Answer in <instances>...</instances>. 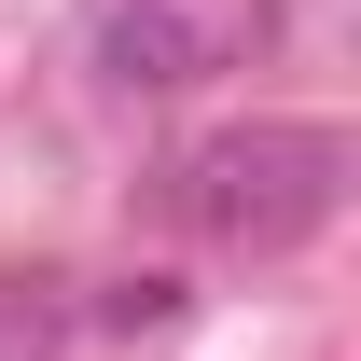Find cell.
<instances>
[{"label":"cell","mask_w":361,"mask_h":361,"mask_svg":"<svg viewBox=\"0 0 361 361\" xmlns=\"http://www.w3.org/2000/svg\"><path fill=\"white\" fill-rule=\"evenodd\" d=\"M264 42H278V0H97L84 70L111 97H195L223 70H250Z\"/></svg>","instance_id":"obj_2"},{"label":"cell","mask_w":361,"mask_h":361,"mask_svg":"<svg viewBox=\"0 0 361 361\" xmlns=\"http://www.w3.org/2000/svg\"><path fill=\"white\" fill-rule=\"evenodd\" d=\"M348 180H361L348 126H319V111H250V126H209L167 167V209H180V236L278 264V250H306V236L348 209Z\"/></svg>","instance_id":"obj_1"},{"label":"cell","mask_w":361,"mask_h":361,"mask_svg":"<svg viewBox=\"0 0 361 361\" xmlns=\"http://www.w3.org/2000/svg\"><path fill=\"white\" fill-rule=\"evenodd\" d=\"M97 319H111V334H167V319H180V278H111Z\"/></svg>","instance_id":"obj_3"}]
</instances>
